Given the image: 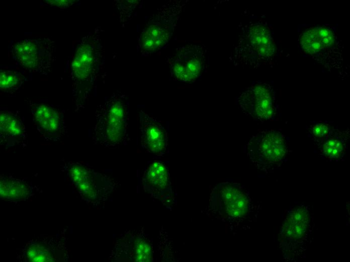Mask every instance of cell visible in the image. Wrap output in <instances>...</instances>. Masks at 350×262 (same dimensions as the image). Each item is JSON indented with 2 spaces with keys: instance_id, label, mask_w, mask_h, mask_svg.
<instances>
[{
  "instance_id": "6da1fadb",
  "label": "cell",
  "mask_w": 350,
  "mask_h": 262,
  "mask_svg": "<svg viewBox=\"0 0 350 262\" xmlns=\"http://www.w3.org/2000/svg\"><path fill=\"white\" fill-rule=\"evenodd\" d=\"M101 27L94 28L73 42L69 64L72 103L76 112L83 109L92 95L100 73L104 67V44Z\"/></svg>"
},
{
  "instance_id": "7a4b0ae2",
  "label": "cell",
  "mask_w": 350,
  "mask_h": 262,
  "mask_svg": "<svg viewBox=\"0 0 350 262\" xmlns=\"http://www.w3.org/2000/svg\"><path fill=\"white\" fill-rule=\"evenodd\" d=\"M90 136L94 144L107 148L126 145L129 134V102L120 91L113 93L97 106Z\"/></svg>"
},
{
  "instance_id": "3957f363",
  "label": "cell",
  "mask_w": 350,
  "mask_h": 262,
  "mask_svg": "<svg viewBox=\"0 0 350 262\" xmlns=\"http://www.w3.org/2000/svg\"><path fill=\"white\" fill-rule=\"evenodd\" d=\"M55 42L47 36L28 37L13 41L9 56L30 73L46 75L56 60Z\"/></svg>"
},
{
  "instance_id": "277c9868",
  "label": "cell",
  "mask_w": 350,
  "mask_h": 262,
  "mask_svg": "<svg viewBox=\"0 0 350 262\" xmlns=\"http://www.w3.org/2000/svg\"><path fill=\"white\" fill-rule=\"evenodd\" d=\"M185 5V3L182 1H170L153 14L139 38L142 54L155 52L168 43Z\"/></svg>"
},
{
  "instance_id": "5b68a950",
  "label": "cell",
  "mask_w": 350,
  "mask_h": 262,
  "mask_svg": "<svg viewBox=\"0 0 350 262\" xmlns=\"http://www.w3.org/2000/svg\"><path fill=\"white\" fill-rule=\"evenodd\" d=\"M66 170L82 198L93 204L106 200L119 185L113 179L81 163H69Z\"/></svg>"
},
{
  "instance_id": "8992f818",
  "label": "cell",
  "mask_w": 350,
  "mask_h": 262,
  "mask_svg": "<svg viewBox=\"0 0 350 262\" xmlns=\"http://www.w3.org/2000/svg\"><path fill=\"white\" fill-rule=\"evenodd\" d=\"M205 46L191 44L178 48L168 58L171 76L181 82H194L199 79L207 67Z\"/></svg>"
},
{
  "instance_id": "52a82bcc",
  "label": "cell",
  "mask_w": 350,
  "mask_h": 262,
  "mask_svg": "<svg viewBox=\"0 0 350 262\" xmlns=\"http://www.w3.org/2000/svg\"><path fill=\"white\" fill-rule=\"evenodd\" d=\"M237 101L242 111L256 120H270L276 115L275 93L266 83H253L239 94Z\"/></svg>"
},
{
  "instance_id": "ba28073f",
  "label": "cell",
  "mask_w": 350,
  "mask_h": 262,
  "mask_svg": "<svg viewBox=\"0 0 350 262\" xmlns=\"http://www.w3.org/2000/svg\"><path fill=\"white\" fill-rule=\"evenodd\" d=\"M34 125L45 140L57 142L67 134L64 111L42 100L27 99Z\"/></svg>"
},
{
  "instance_id": "9c48e42d",
  "label": "cell",
  "mask_w": 350,
  "mask_h": 262,
  "mask_svg": "<svg viewBox=\"0 0 350 262\" xmlns=\"http://www.w3.org/2000/svg\"><path fill=\"white\" fill-rule=\"evenodd\" d=\"M246 146L254 160L265 165L281 162L288 151L285 136L280 131L273 129L260 130L254 134Z\"/></svg>"
},
{
  "instance_id": "30bf717a",
  "label": "cell",
  "mask_w": 350,
  "mask_h": 262,
  "mask_svg": "<svg viewBox=\"0 0 350 262\" xmlns=\"http://www.w3.org/2000/svg\"><path fill=\"white\" fill-rule=\"evenodd\" d=\"M214 207L224 218H241L249 211V201L241 187L225 182L216 185L212 193Z\"/></svg>"
},
{
  "instance_id": "8fae6325",
  "label": "cell",
  "mask_w": 350,
  "mask_h": 262,
  "mask_svg": "<svg viewBox=\"0 0 350 262\" xmlns=\"http://www.w3.org/2000/svg\"><path fill=\"white\" fill-rule=\"evenodd\" d=\"M115 248L118 261L150 262L153 260L152 241L143 230L125 232Z\"/></svg>"
},
{
  "instance_id": "7c38bea8",
  "label": "cell",
  "mask_w": 350,
  "mask_h": 262,
  "mask_svg": "<svg viewBox=\"0 0 350 262\" xmlns=\"http://www.w3.org/2000/svg\"><path fill=\"white\" fill-rule=\"evenodd\" d=\"M140 143L146 152L156 156H163L167 152V132L161 122L141 110L139 112Z\"/></svg>"
},
{
  "instance_id": "4fadbf2b",
  "label": "cell",
  "mask_w": 350,
  "mask_h": 262,
  "mask_svg": "<svg viewBox=\"0 0 350 262\" xmlns=\"http://www.w3.org/2000/svg\"><path fill=\"white\" fill-rule=\"evenodd\" d=\"M141 184L151 197L164 204L172 193L169 170L161 161L147 162L141 177Z\"/></svg>"
},
{
  "instance_id": "5bb4252c",
  "label": "cell",
  "mask_w": 350,
  "mask_h": 262,
  "mask_svg": "<svg viewBox=\"0 0 350 262\" xmlns=\"http://www.w3.org/2000/svg\"><path fill=\"white\" fill-rule=\"evenodd\" d=\"M28 142L26 127L18 112L1 107L0 143L7 147L26 146Z\"/></svg>"
},
{
  "instance_id": "9a60e30c",
  "label": "cell",
  "mask_w": 350,
  "mask_h": 262,
  "mask_svg": "<svg viewBox=\"0 0 350 262\" xmlns=\"http://www.w3.org/2000/svg\"><path fill=\"white\" fill-rule=\"evenodd\" d=\"M245 41L258 59L271 58L275 54V44L269 27L254 24L248 28Z\"/></svg>"
},
{
  "instance_id": "2e32d148",
  "label": "cell",
  "mask_w": 350,
  "mask_h": 262,
  "mask_svg": "<svg viewBox=\"0 0 350 262\" xmlns=\"http://www.w3.org/2000/svg\"><path fill=\"white\" fill-rule=\"evenodd\" d=\"M335 41L333 32L325 27L309 28L300 37V45L305 53L313 54L330 48Z\"/></svg>"
},
{
  "instance_id": "e0dca14e",
  "label": "cell",
  "mask_w": 350,
  "mask_h": 262,
  "mask_svg": "<svg viewBox=\"0 0 350 262\" xmlns=\"http://www.w3.org/2000/svg\"><path fill=\"white\" fill-rule=\"evenodd\" d=\"M309 222L307 210L303 207L292 209L283 224L281 234L284 238L299 240L305 235Z\"/></svg>"
},
{
  "instance_id": "ac0fdd59",
  "label": "cell",
  "mask_w": 350,
  "mask_h": 262,
  "mask_svg": "<svg viewBox=\"0 0 350 262\" xmlns=\"http://www.w3.org/2000/svg\"><path fill=\"white\" fill-rule=\"evenodd\" d=\"M1 196L3 199L21 200L30 195L32 188L22 180L2 176L0 181Z\"/></svg>"
},
{
  "instance_id": "d6986e66",
  "label": "cell",
  "mask_w": 350,
  "mask_h": 262,
  "mask_svg": "<svg viewBox=\"0 0 350 262\" xmlns=\"http://www.w3.org/2000/svg\"><path fill=\"white\" fill-rule=\"evenodd\" d=\"M343 132L332 131L323 139L325 142L321 148V151L324 156L328 159L339 158L342 155L345 148V139L346 136Z\"/></svg>"
},
{
  "instance_id": "ffe728a7",
  "label": "cell",
  "mask_w": 350,
  "mask_h": 262,
  "mask_svg": "<svg viewBox=\"0 0 350 262\" xmlns=\"http://www.w3.org/2000/svg\"><path fill=\"white\" fill-rule=\"evenodd\" d=\"M25 77L20 72L2 68L0 70V89L1 92L14 94L22 86Z\"/></svg>"
},
{
  "instance_id": "44dd1931",
  "label": "cell",
  "mask_w": 350,
  "mask_h": 262,
  "mask_svg": "<svg viewBox=\"0 0 350 262\" xmlns=\"http://www.w3.org/2000/svg\"><path fill=\"white\" fill-rule=\"evenodd\" d=\"M27 256L30 261H50L52 260V255L49 250L40 245H35L29 248Z\"/></svg>"
},
{
  "instance_id": "7402d4cb",
  "label": "cell",
  "mask_w": 350,
  "mask_h": 262,
  "mask_svg": "<svg viewBox=\"0 0 350 262\" xmlns=\"http://www.w3.org/2000/svg\"><path fill=\"white\" fill-rule=\"evenodd\" d=\"M331 130V127L326 123H317L312 127V135L315 139H322Z\"/></svg>"
},
{
  "instance_id": "603a6c76",
  "label": "cell",
  "mask_w": 350,
  "mask_h": 262,
  "mask_svg": "<svg viewBox=\"0 0 350 262\" xmlns=\"http://www.w3.org/2000/svg\"><path fill=\"white\" fill-rule=\"evenodd\" d=\"M75 1H58V0H47L43 1L42 3L43 5H47L49 7H57L61 9H66L75 3Z\"/></svg>"
}]
</instances>
